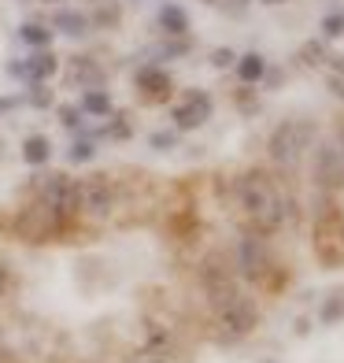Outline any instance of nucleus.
Returning <instances> with one entry per match:
<instances>
[{"instance_id":"obj_1","label":"nucleus","mask_w":344,"mask_h":363,"mask_svg":"<svg viewBox=\"0 0 344 363\" xmlns=\"http://www.w3.org/2000/svg\"><path fill=\"white\" fill-rule=\"evenodd\" d=\"M241 204H244L248 219L259 230H277V226H285V219H289L282 189H277V182L270 174H263V171L244 174V182H241Z\"/></svg>"},{"instance_id":"obj_2","label":"nucleus","mask_w":344,"mask_h":363,"mask_svg":"<svg viewBox=\"0 0 344 363\" xmlns=\"http://www.w3.org/2000/svg\"><path fill=\"white\" fill-rule=\"evenodd\" d=\"M311 141H315V126L304 123V119H292V123H282L270 134L267 152H270L274 163H282V167H297L304 160V152L311 148Z\"/></svg>"},{"instance_id":"obj_3","label":"nucleus","mask_w":344,"mask_h":363,"mask_svg":"<svg viewBox=\"0 0 344 363\" xmlns=\"http://www.w3.org/2000/svg\"><path fill=\"white\" fill-rule=\"evenodd\" d=\"M63 226H67V219H59L48 204L34 201V204H26L19 211V219H15V234H19L23 241H30V245H45V241L59 238Z\"/></svg>"},{"instance_id":"obj_4","label":"nucleus","mask_w":344,"mask_h":363,"mask_svg":"<svg viewBox=\"0 0 344 363\" xmlns=\"http://www.w3.org/2000/svg\"><path fill=\"white\" fill-rule=\"evenodd\" d=\"M34 193H38V201L48 204L56 211L59 219H74L78 216V182L67 178V174H41L34 178Z\"/></svg>"},{"instance_id":"obj_5","label":"nucleus","mask_w":344,"mask_h":363,"mask_svg":"<svg viewBox=\"0 0 344 363\" xmlns=\"http://www.w3.org/2000/svg\"><path fill=\"white\" fill-rule=\"evenodd\" d=\"M315 256L326 267H340L344 263V216H340V208H326L315 219Z\"/></svg>"},{"instance_id":"obj_6","label":"nucleus","mask_w":344,"mask_h":363,"mask_svg":"<svg viewBox=\"0 0 344 363\" xmlns=\"http://www.w3.org/2000/svg\"><path fill=\"white\" fill-rule=\"evenodd\" d=\"M78 211L89 219H108L115 211V182L108 174L78 178Z\"/></svg>"},{"instance_id":"obj_7","label":"nucleus","mask_w":344,"mask_h":363,"mask_svg":"<svg viewBox=\"0 0 344 363\" xmlns=\"http://www.w3.org/2000/svg\"><path fill=\"white\" fill-rule=\"evenodd\" d=\"M211 108H215V104H211V96L204 89H189L185 101L171 111V119H174L178 130H200L211 119Z\"/></svg>"},{"instance_id":"obj_8","label":"nucleus","mask_w":344,"mask_h":363,"mask_svg":"<svg viewBox=\"0 0 344 363\" xmlns=\"http://www.w3.org/2000/svg\"><path fill=\"white\" fill-rule=\"evenodd\" d=\"M252 326H256V311H252V304L244 301V296H237V301H229V304L219 308V334L222 337L237 341V337L248 334Z\"/></svg>"},{"instance_id":"obj_9","label":"nucleus","mask_w":344,"mask_h":363,"mask_svg":"<svg viewBox=\"0 0 344 363\" xmlns=\"http://www.w3.org/2000/svg\"><path fill=\"white\" fill-rule=\"evenodd\" d=\"M315 182L322 189H344V156L337 152V145H319L315 148V167H311Z\"/></svg>"},{"instance_id":"obj_10","label":"nucleus","mask_w":344,"mask_h":363,"mask_svg":"<svg viewBox=\"0 0 344 363\" xmlns=\"http://www.w3.org/2000/svg\"><path fill=\"white\" fill-rule=\"evenodd\" d=\"M237 267L244 278H252V282H259V278H267L270 267V252H267V245L259 241V238H244L241 241V249H237Z\"/></svg>"},{"instance_id":"obj_11","label":"nucleus","mask_w":344,"mask_h":363,"mask_svg":"<svg viewBox=\"0 0 344 363\" xmlns=\"http://www.w3.org/2000/svg\"><path fill=\"white\" fill-rule=\"evenodd\" d=\"M137 89L144 93V101H167L171 96V74L156 67V63H149V67L137 71Z\"/></svg>"},{"instance_id":"obj_12","label":"nucleus","mask_w":344,"mask_h":363,"mask_svg":"<svg viewBox=\"0 0 344 363\" xmlns=\"http://www.w3.org/2000/svg\"><path fill=\"white\" fill-rule=\"evenodd\" d=\"M56 71H59V60L52 48H34V56L23 60V78H30V82H48Z\"/></svg>"},{"instance_id":"obj_13","label":"nucleus","mask_w":344,"mask_h":363,"mask_svg":"<svg viewBox=\"0 0 344 363\" xmlns=\"http://www.w3.org/2000/svg\"><path fill=\"white\" fill-rule=\"evenodd\" d=\"M67 78L74 82V86H86V89H101V82H104V71L96 67V63L89 56H74L67 60Z\"/></svg>"},{"instance_id":"obj_14","label":"nucleus","mask_w":344,"mask_h":363,"mask_svg":"<svg viewBox=\"0 0 344 363\" xmlns=\"http://www.w3.org/2000/svg\"><path fill=\"white\" fill-rule=\"evenodd\" d=\"M52 30H59L63 38H86V34H89V15L63 8V11L52 15Z\"/></svg>"},{"instance_id":"obj_15","label":"nucleus","mask_w":344,"mask_h":363,"mask_svg":"<svg viewBox=\"0 0 344 363\" xmlns=\"http://www.w3.org/2000/svg\"><path fill=\"white\" fill-rule=\"evenodd\" d=\"M237 78L244 82V86H259V82L267 78V60L259 56V52H244V56H237Z\"/></svg>"},{"instance_id":"obj_16","label":"nucleus","mask_w":344,"mask_h":363,"mask_svg":"<svg viewBox=\"0 0 344 363\" xmlns=\"http://www.w3.org/2000/svg\"><path fill=\"white\" fill-rule=\"evenodd\" d=\"M23 160L30 163V167H45V163L52 160V141H48L45 134H30L23 141Z\"/></svg>"},{"instance_id":"obj_17","label":"nucleus","mask_w":344,"mask_h":363,"mask_svg":"<svg viewBox=\"0 0 344 363\" xmlns=\"http://www.w3.org/2000/svg\"><path fill=\"white\" fill-rule=\"evenodd\" d=\"M159 26L167 30V38H185L189 34V15L178 4H163L159 8Z\"/></svg>"},{"instance_id":"obj_18","label":"nucleus","mask_w":344,"mask_h":363,"mask_svg":"<svg viewBox=\"0 0 344 363\" xmlns=\"http://www.w3.org/2000/svg\"><path fill=\"white\" fill-rule=\"evenodd\" d=\"M115 104H111V93L108 89H86L81 93V115H111Z\"/></svg>"},{"instance_id":"obj_19","label":"nucleus","mask_w":344,"mask_h":363,"mask_svg":"<svg viewBox=\"0 0 344 363\" xmlns=\"http://www.w3.org/2000/svg\"><path fill=\"white\" fill-rule=\"evenodd\" d=\"M19 38H23L30 48H48L56 34H52L45 23H23V26H19Z\"/></svg>"},{"instance_id":"obj_20","label":"nucleus","mask_w":344,"mask_h":363,"mask_svg":"<svg viewBox=\"0 0 344 363\" xmlns=\"http://www.w3.org/2000/svg\"><path fill=\"white\" fill-rule=\"evenodd\" d=\"M340 319H344V293L337 289V293L326 296V304H322V311H319V323H322V326H337Z\"/></svg>"},{"instance_id":"obj_21","label":"nucleus","mask_w":344,"mask_h":363,"mask_svg":"<svg viewBox=\"0 0 344 363\" xmlns=\"http://www.w3.org/2000/svg\"><path fill=\"white\" fill-rule=\"evenodd\" d=\"M322 38L326 41H337V38H344V11H330L322 19Z\"/></svg>"},{"instance_id":"obj_22","label":"nucleus","mask_w":344,"mask_h":363,"mask_svg":"<svg viewBox=\"0 0 344 363\" xmlns=\"http://www.w3.org/2000/svg\"><path fill=\"white\" fill-rule=\"evenodd\" d=\"M52 89L45 86V82H34V89H30V96H26V104H34V108H52Z\"/></svg>"},{"instance_id":"obj_23","label":"nucleus","mask_w":344,"mask_h":363,"mask_svg":"<svg viewBox=\"0 0 344 363\" xmlns=\"http://www.w3.org/2000/svg\"><path fill=\"white\" fill-rule=\"evenodd\" d=\"M93 156H96V148H93V141H86V138L74 141V145L67 148V160H71V163H89Z\"/></svg>"},{"instance_id":"obj_24","label":"nucleus","mask_w":344,"mask_h":363,"mask_svg":"<svg viewBox=\"0 0 344 363\" xmlns=\"http://www.w3.org/2000/svg\"><path fill=\"white\" fill-rule=\"evenodd\" d=\"M237 108H241L244 115H256V111H259V96H256V89H252V86L237 89Z\"/></svg>"},{"instance_id":"obj_25","label":"nucleus","mask_w":344,"mask_h":363,"mask_svg":"<svg viewBox=\"0 0 344 363\" xmlns=\"http://www.w3.org/2000/svg\"><path fill=\"white\" fill-rule=\"evenodd\" d=\"M300 60L307 63V67H319V63L326 60V48H322L319 41H307V45L300 48Z\"/></svg>"},{"instance_id":"obj_26","label":"nucleus","mask_w":344,"mask_h":363,"mask_svg":"<svg viewBox=\"0 0 344 363\" xmlns=\"http://www.w3.org/2000/svg\"><path fill=\"white\" fill-rule=\"evenodd\" d=\"M56 115H59V126H67V130H78L81 126V108H74V104H63Z\"/></svg>"},{"instance_id":"obj_27","label":"nucleus","mask_w":344,"mask_h":363,"mask_svg":"<svg viewBox=\"0 0 344 363\" xmlns=\"http://www.w3.org/2000/svg\"><path fill=\"white\" fill-rule=\"evenodd\" d=\"M149 145L156 148V152H163V148H174V145H178V130H159V134L149 138Z\"/></svg>"},{"instance_id":"obj_28","label":"nucleus","mask_w":344,"mask_h":363,"mask_svg":"<svg viewBox=\"0 0 344 363\" xmlns=\"http://www.w3.org/2000/svg\"><path fill=\"white\" fill-rule=\"evenodd\" d=\"M96 23H101V26H115V23H119V4H111V0H104L101 11H96Z\"/></svg>"},{"instance_id":"obj_29","label":"nucleus","mask_w":344,"mask_h":363,"mask_svg":"<svg viewBox=\"0 0 344 363\" xmlns=\"http://www.w3.org/2000/svg\"><path fill=\"white\" fill-rule=\"evenodd\" d=\"M234 63H237L234 48H215V52H211V67H234Z\"/></svg>"},{"instance_id":"obj_30","label":"nucleus","mask_w":344,"mask_h":363,"mask_svg":"<svg viewBox=\"0 0 344 363\" xmlns=\"http://www.w3.org/2000/svg\"><path fill=\"white\" fill-rule=\"evenodd\" d=\"M104 134H111V138H130V126H126L122 115H115V126H111V130H104Z\"/></svg>"},{"instance_id":"obj_31","label":"nucleus","mask_w":344,"mask_h":363,"mask_svg":"<svg viewBox=\"0 0 344 363\" xmlns=\"http://www.w3.org/2000/svg\"><path fill=\"white\" fill-rule=\"evenodd\" d=\"M23 104V96H0V115H8V111H15Z\"/></svg>"},{"instance_id":"obj_32","label":"nucleus","mask_w":344,"mask_h":363,"mask_svg":"<svg viewBox=\"0 0 344 363\" xmlns=\"http://www.w3.org/2000/svg\"><path fill=\"white\" fill-rule=\"evenodd\" d=\"M326 86L333 89V96H340V101H344V78H337V74H333L330 82H326Z\"/></svg>"},{"instance_id":"obj_33","label":"nucleus","mask_w":344,"mask_h":363,"mask_svg":"<svg viewBox=\"0 0 344 363\" xmlns=\"http://www.w3.org/2000/svg\"><path fill=\"white\" fill-rule=\"evenodd\" d=\"M8 74H15V78H23V60H11V63H8Z\"/></svg>"},{"instance_id":"obj_34","label":"nucleus","mask_w":344,"mask_h":363,"mask_svg":"<svg viewBox=\"0 0 344 363\" xmlns=\"http://www.w3.org/2000/svg\"><path fill=\"white\" fill-rule=\"evenodd\" d=\"M337 152L344 156V119L337 123Z\"/></svg>"},{"instance_id":"obj_35","label":"nucleus","mask_w":344,"mask_h":363,"mask_svg":"<svg viewBox=\"0 0 344 363\" xmlns=\"http://www.w3.org/2000/svg\"><path fill=\"white\" fill-rule=\"evenodd\" d=\"M330 63H333V71H337V78H344V56H330Z\"/></svg>"},{"instance_id":"obj_36","label":"nucleus","mask_w":344,"mask_h":363,"mask_svg":"<svg viewBox=\"0 0 344 363\" xmlns=\"http://www.w3.org/2000/svg\"><path fill=\"white\" fill-rule=\"evenodd\" d=\"M4 289H8V267L0 263V296H4Z\"/></svg>"},{"instance_id":"obj_37","label":"nucleus","mask_w":344,"mask_h":363,"mask_svg":"<svg viewBox=\"0 0 344 363\" xmlns=\"http://www.w3.org/2000/svg\"><path fill=\"white\" fill-rule=\"evenodd\" d=\"M259 4H267V8H274V4H285V0H259Z\"/></svg>"},{"instance_id":"obj_38","label":"nucleus","mask_w":344,"mask_h":363,"mask_svg":"<svg viewBox=\"0 0 344 363\" xmlns=\"http://www.w3.org/2000/svg\"><path fill=\"white\" fill-rule=\"evenodd\" d=\"M0 156H4V138H0Z\"/></svg>"},{"instance_id":"obj_39","label":"nucleus","mask_w":344,"mask_h":363,"mask_svg":"<svg viewBox=\"0 0 344 363\" xmlns=\"http://www.w3.org/2000/svg\"><path fill=\"white\" fill-rule=\"evenodd\" d=\"M149 363H167V359H149Z\"/></svg>"},{"instance_id":"obj_40","label":"nucleus","mask_w":344,"mask_h":363,"mask_svg":"<svg viewBox=\"0 0 344 363\" xmlns=\"http://www.w3.org/2000/svg\"><path fill=\"white\" fill-rule=\"evenodd\" d=\"M45 4H59V0H45Z\"/></svg>"},{"instance_id":"obj_41","label":"nucleus","mask_w":344,"mask_h":363,"mask_svg":"<svg viewBox=\"0 0 344 363\" xmlns=\"http://www.w3.org/2000/svg\"><path fill=\"white\" fill-rule=\"evenodd\" d=\"M204 4H219V0H204Z\"/></svg>"},{"instance_id":"obj_42","label":"nucleus","mask_w":344,"mask_h":363,"mask_svg":"<svg viewBox=\"0 0 344 363\" xmlns=\"http://www.w3.org/2000/svg\"><path fill=\"white\" fill-rule=\"evenodd\" d=\"M101 4H104V0H101Z\"/></svg>"}]
</instances>
